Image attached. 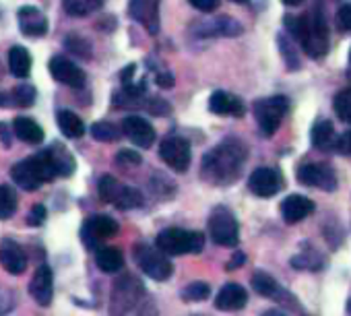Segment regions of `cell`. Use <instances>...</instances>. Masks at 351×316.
Returning a JSON list of instances; mask_svg holds the SVG:
<instances>
[{"instance_id": "52", "label": "cell", "mask_w": 351, "mask_h": 316, "mask_svg": "<svg viewBox=\"0 0 351 316\" xmlns=\"http://www.w3.org/2000/svg\"><path fill=\"white\" fill-rule=\"evenodd\" d=\"M347 312H349V314H351V300H349V302H347Z\"/></svg>"}, {"instance_id": "20", "label": "cell", "mask_w": 351, "mask_h": 316, "mask_svg": "<svg viewBox=\"0 0 351 316\" xmlns=\"http://www.w3.org/2000/svg\"><path fill=\"white\" fill-rule=\"evenodd\" d=\"M316 209L314 201H310L308 197L302 195H289L283 203H281V217L287 223H298L302 219H306L308 215H312Z\"/></svg>"}, {"instance_id": "53", "label": "cell", "mask_w": 351, "mask_h": 316, "mask_svg": "<svg viewBox=\"0 0 351 316\" xmlns=\"http://www.w3.org/2000/svg\"><path fill=\"white\" fill-rule=\"evenodd\" d=\"M232 3H246V0H232Z\"/></svg>"}, {"instance_id": "37", "label": "cell", "mask_w": 351, "mask_h": 316, "mask_svg": "<svg viewBox=\"0 0 351 316\" xmlns=\"http://www.w3.org/2000/svg\"><path fill=\"white\" fill-rule=\"evenodd\" d=\"M66 48H69L71 52H75L77 56H83V58H89V56H91L89 44H87L85 40L77 38V36H71V38H66Z\"/></svg>"}, {"instance_id": "7", "label": "cell", "mask_w": 351, "mask_h": 316, "mask_svg": "<svg viewBox=\"0 0 351 316\" xmlns=\"http://www.w3.org/2000/svg\"><path fill=\"white\" fill-rule=\"evenodd\" d=\"M97 191H99V199L106 201V203H112L114 207L126 211V209H134V207H141L143 205V195L136 191V189H130V186H124L120 184L114 176L106 174L99 178V184H97Z\"/></svg>"}, {"instance_id": "9", "label": "cell", "mask_w": 351, "mask_h": 316, "mask_svg": "<svg viewBox=\"0 0 351 316\" xmlns=\"http://www.w3.org/2000/svg\"><path fill=\"white\" fill-rule=\"evenodd\" d=\"M209 234H211L213 242L219 246H226V248L236 246L240 240V228H238L236 215L226 207L213 209V213L209 217Z\"/></svg>"}, {"instance_id": "36", "label": "cell", "mask_w": 351, "mask_h": 316, "mask_svg": "<svg viewBox=\"0 0 351 316\" xmlns=\"http://www.w3.org/2000/svg\"><path fill=\"white\" fill-rule=\"evenodd\" d=\"M211 293V287L203 281H193L189 283L184 289H182V300H189V302H203L207 300Z\"/></svg>"}, {"instance_id": "6", "label": "cell", "mask_w": 351, "mask_h": 316, "mask_svg": "<svg viewBox=\"0 0 351 316\" xmlns=\"http://www.w3.org/2000/svg\"><path fill=\"white\" fill-rule=\"evenodd\" d=\"M252 110H254V118L258 122L261 132L265 136H271L281 126V120L285 118V114L289 110V101L283 95H273V97L254 101Z\"/></svg>"}, {"instance_id": "19", "label": "cell", "mask_w": 351, "mask_h": 316, "mask_svg": "<svg viewBox=\"0 0 351 316\" xmlns=\"http://www.w3.org/2000/svg\"><path fill=\"white\" fill-rule=\"evenodd\" d=\"M209 110L217 116H236V118H242L246 114L244 101L228 91H215L209 97Z\"/></svg>"}, {"instance_id": "2", "label": "cell", "mask_w": 351, "mask_h": 316, "mask_svg": "<svg viewBox=\"0 0 351 316\" xmlns=\"http://www.w3.org/2000/svg\"><path fill=\"white\" fill-rule=\"evenodd\" d=\"M285 25L310 58H322L328 52V23L320 5H316L310 15L287 17Z\"/></svg>"}, {"instance_id": "51", "label": "cell", "mask_w": 351, "mask_h": 316, "mask_svg": "<svg viewBox=\"0 0 351 316\" xmlns=\"http://www.w3.org/2000/svg\"><path fill=\"white\" fill-rule=\"evenodd\" d=\"M263 316H287V314H283L281 310H267Z\"/></svg>"}, {"instance_id": "48", "label": "cell", "mask_w": 351, "mask_h": 316, "mask_svg": "<svg viewBox=\"0 0 351 316\" xmlns=\"http://www.w3.org/2000/svg\"><path fill=\"white\" fill-rule=\"evenodd\" d=\"M136 316H157V308H155V304H145L141 310H138V314Z\"/></svg>"}, {"instance_id": "24", "label": "cell", "mask_w": 351, "mask_h": 316, "mask_svg": "<svg viewBox=\"0 0 351 316\" xmlns=\"http://www.w3.org/2000/svg\"><path fill=\"white\" fill-rule=\"evenodd\" d=\"M252 289L258 295H263V297H271V300H279V302H283L285 297H289V293L283 291L279 287V283L269 273H263V271H256L252 275Z\"/></svg>"}, {"instance_id": "47", "label": "cell", "mask_w": 351, "mask_h": 316, "mask_svg": "<svg viewBox=\"0 0 351 316\" xmlns=\"http://www.w3.org/2000/svg\"><path fill=\"white\" fill-rule=\"evenodd\" d=\"M157 85L163 87V89H165V87H171V85H173V77H171L169 73H159V75H157Z\"/></svg>"}, {"instance_id": "50", "label": "cell", "mask_w": 351, "mask_h": 316, "mask_svg": "<svg viewBox=\"0 0 351 316\" xmlns=\"http://www.w3.org/2000/svg\"><path fill=\"white\" fill-rule=\"evenodd\" d=\"M283 5H287V7H298V5H302L304 0H281Z\"/></svg>"}, {"instance_id": "29", "label": "cell", "mask_w": 351, "mask_h": 316, "mask_svg": "<svg viewBox=\"0 0 351 316\" xmlns=\"http://www.w3.org/2000/svg\"><path fill=\"white\" fill-rule=\"evenodd\" d=\"M203 29H199L201 36H238L242 34V25L232 21V19H213L209 23L201 25Z\"/></svg>"}, {"instance_id": "35", "label": "cell", "mask_w": 351, "mask_h": 316, "mask_svg": "<svg viewBox=\"0 0 351 316\" xmlns=\"http://www.w3.org/2000/svg\"><path fill=\"white\" fill-rule=\"evenodd\" d=\"M335 112L339 120L351 124V89H343L335 95Z\"/></svg>"}, {"instance_id": "44", "label": "cell", "mask_w": 351, "mask_h": 316, "mask_svg": "<svg viewBox=\"0 0 351 316\" xmlns=\"http://www.w3.org/2000/svg\"><path fill=\"white\" fill-rule=\"evenodd\" d=\"M281 52L287 56V66H289V69H298V66H300V64H298V60L291 56V46H289V42H287L285 38L281 40Z\"/></svg>"}, {"instance_id": "40", "label": "cell", "mask_w": 351, "mask_h": 316, "mask_svg": "<svg viewBox=\"0 0 351 316\" xmlns=\"http://www.w3.org/2000/svg\"><path fill=\"white\" fill-rule=\"evenodd\" d=\"M46 207L44 205H34V209L29 211L27 215V226H34V228H40L44 221H46Z\"/></svg>"}, {"instance_id": "54", "label": "cell", "mask_w": 351, "mask_h": 316, "mask_svg": "<svg viewBox=\"0 0 351 316\" xmlns=\"http://www.w3.org/2000/svg\"><path fill=\"white\" fill-rule=\"evenodd\" d=\"M349 62H351V52H349Z\"/></svg>"}, {"instance_id": "42", "label": "cell", "mask_w": 351, "mask_h": 316, "mask_svg": "<svg viewBox=\"0 0 351 316\" xmlns=\"http://www.w3.org/2000/svg\"><path fill=\"white\" fill-rule=\"evenodd\" d=\"M189 3H191L197 11H201V13H213V11L219 7L217 0H189Z\"/></svg>"}, {"instance_id": "13", "label": "cell", "mask_w": 351, "mask_h": 316, "mask_svg": "<svg viewBox=\"0 0 351 316\" xmlns=\"http://www.w3.org/2000/svg\"><path fill=\"white\" fill-rule=\"evenodd\" d=\"M120 230L118 221L108 217V215H95L91 219L85 221L83 226V242L87 244V248H95L99 242L116 236Z\"/></svg>"}, {"instance_id": "1", "label": "cell", "mask_w": 351, "mask_h": 316, "mask_svg": "<svg viewBox=\"0 0 351 316\" xmlns=\"http://www.w3.org/2000/svg\"><path fill=\"white\" fill-rule=\"evenodd\" d=\"M248 157V149L240 138H226L223 143H219L215 149H211L201 166V176L211 182V184H219L226 186L230 182H234Z\"/></svg>"}, {"instance_id": "21", "label": "cell", "mask_w": 351, "mask_h": 316, "mask_svg": "<svg viewBox=\"0 0 351 316\" xmlns=\"http://www.w3.org/2000/svg\"><path fill=\"white\" fill-rule=\"evenodd\" d=\"M248 302V293L242 285L238 283H226L215 297V308L223 312H236L242 310Z\"/></svg>"}, {"instance_id": "28", "label": "cell", "mask_w": 351, "mask_h": 316, "mask_svg": "<svg viewBox=\"0 0 351 316\" xmlns=\"http://www.w3.org/2000/svg\"><path fill=\"white\" fill-rule=\"evenodd\" d=\"M95 263H97V267L104 273H118L124 267V256H122V252L118 248L106 246V248H99L97 250Z\"/></svg>"}, {"instance_id": "23", "label": "cell", "mask_w": 351, "mask_h": 316, "mask_svg": "<svg viewBox=\"0 0 351 316\" xmlns=\"http://www.w3.org/2000/svg\"><path fill=\"white\" fill-rule=\"evenodd\" d=\"M13 132L17 134V138L29 145H40L44 141V128L27 116H17L13 120Z\"/></svg>"}, {"instance_id": "3", "label": "cell", "mask_w": 351, "mask_h": 316, "mask_svg": "<svg viewBox=\"0 0 351 316\" xmlns=\"http://www.w3.org/2000/svg\"><path fill=\"white\" fill-rule=\"evenodd\" d=\"M11 176H13L15 184L21 186L23 191H36L42 184L52 182L58 176V172L52 164V157H50L48 149H46L38 155H32L27 160L19 162L17 166H13Z\"/></svg>"}, {"instance_id": "5", "label": "cell", "mask_w": 351, "mask_h": 316, "mask_svg": "<svg viewBox=\"0 0 351 316\" xmlns=\"http://www.w3.org/2000/svg\"><path fill=\"white\" fill-rule=\"evenodd\" d=\"M143 295H145V285L136 277H132V275L120 277L114 283L112 297H110L112 316H124L126 312L134 310Z\"/></svg>"}, {"instance_id": "33", "label": "cell", "mask_w": 351, "mask_h": 316, "mask_svg": "<svg viewBox=\"0 0 351 316\" xmlns=\"http://www.w3.org/2000/svg\"><path fill=\"white\" fill-rule=\"evenodd\" d=\"M36 95L38 93H36L34 85H19L13 89L11 99H13V106H17V108H29V106H34Z\"/></svg>"}, {"instance_id": "22", "label": "cell", "mask_w": 351, "mask_h": 316, "mask_svg": "<svg viewBox=\"0 0 351 316\" xmlns=\"http://www.w3.org/2000/svg\"><path fill=\"white\" fill-rule=\"evenodd\" d=\"M0 265L11 275H21L27 269V256L17 242L3 240V246H0Z\"/></svg>"}, {"instance_id": "43", "label": "cell", "mask_w": 351, "mask_h": 316, "mask_svg": "<svg viewBox=\"0 0 351 316\" xmlns=\"http://www.w3.org/2000/svg\"><path fill=\"white\" fill-rule=\"evenodd\" d=\"M147 108L151 110V114H155V116H165V114H169V104H165L163 99H151L149 104H147Z\"/></svg>"}, {"instance_id": "49", "label": "cell", "mask_w": 351, "mask_h": 316, "mask_svg": "<svg viewBox=\"0 0 351 316\" xmlns=\"http://www.w3.org/2000/svg\"><path fill=\"white\" fill-rule=\"evenodd\" d=\"M9 104H13L11 95L9 93H0V106H9Z\"/></svg>"}, {"instance_id": "8", "label": "cell", "mask_w": 351, "mask_h": 316, "mask_svg": "<svg viewBox=\"0 0 351 316\" xmlns=\"http://www.w3.org/2000/svg\"><path fill=\"white\" fill-rule=\"evenodd\" d=\"M132 254H134L136 265L141 267V271H143L147 277H151V279H155V281H165V279H169L173 267H171V263L167 260V254L161 252L157 246L153 248V246H149V244H136L134 250H132Z\"/></svg>"}, {"instance_id": "32", "label": "cell", "mask_w": 351, "mask_h": 316, "mask_svg": "<svg viewBox=\"0 0 351 316\" xmlns=\"http://www.w3.org/2000/svg\"><path fill=\"white\" fill-rule=\"evenodd\" d=\"M17 193L7 184H0V219L13 217L17 211Z\"/></svg>"}, {"instance_id": "46", "label": "cell", "mask_w": 351, "mask_h": 316, "mask_svg": "<svg viewBox=\"0 0 351 316\" xmlns=\"http://www.w3.org/2000/svg\"><path fill=\"white\" fill-rule=\"evenodd\" d=\"M0 138H3V145H5V147H11V145H13L11 128H7L5 122H0Z\"/></svg>"}, {"instance_id": "38", "label": "cell", "mask_w": 351, "mask_h": 316, "mask_svg": "<svg viewBox=\"0 0 351 316\" xmlns=\"http://www.w3.org/2000/svg\"><path fill=\"white\" fill-rule=\"evenodd\" d=\"M116 164H120V166H132V168H136V166H141V155H138L136 151L122 149V151H118V155H116Z\"/></svg>"}, {"instance_id": "31", "label": "cell", "mask_w": 351, "mask_h": 316, "mask_svg": "<svg viewBox=\"0 0 351 316\" xmlns=\"http://www.w3.org/2000/svg\"><path fill=\"white\" fill-rule=\"evenodd\" d=\"M104 0H64V11L71 17H87L101 7Z\"/></svg>"}, {"instance_id": "26", "label": "cell", "mask_w": 351, "mask_h": 316, "mask_svg": "<svg viewBox=\"0 0 351 316\" xmlns=\"http://www.w3.org/2000/svg\"><path fill=\"white\" fill-rule=\"evenodd\" d=\"M312 145L318 149V151H332L335 145H337V138H335V128H332V122L328 120H320L314 124L312 128Z\"/></svg>"}, {"instance_id": "15", "label": "cell", "mask_w": 351, "mask_h": 316, "mask_svg": "<svg viewBox=\"0 0 351 316\" xmlns=\"http://www.w3.org/2000/svg\"><path fill=\"white\" fill-rule=\"evenodd\" d=\"M50 73L52 77L62 83V85H69V87H75V89H81L85 85V73L81 66H77L73 60L64 58V56H54L50 60Z\"/></svg>"}, {"instance_id": "45", "label": "cell", "mask_w": 351, "mask_h": 316, "mask_svg": "<svg viewBox=\"0 0 351 316\" xmlns=\"http://www.w3.org/2000/svg\"><path fill=\"white\" fill-rule=\"evenodd\" d=\"M244 260H246V254H244V252H236V254L230 258V263H228V271H232V269H240V267L244 265Z\"/></svg>"}, {"instance_id": "18", "label": "cell", "mask_w": 351, "mask_h": 316, "mask_svg": "<svg viewBox=\"0 0 351 316\" xmlns=\"http://www.w3.org/2000/svg\"><path fill=\"white\" fill-rule=\"evenodd\" d=\"M19 27H21V34L27 38H42L48 34V19L38 7H21Z\"/></svg>"}, {"instance_id": "25", "label": "cell", "mask_w": 351, "mask_h": 316, "mask_svg": "<svg viewBox=\"0 0 351 316\" xmlns=\"http://www.w3.org/2000/svg\"><path fill=\"white\" fill-rule=\"evenodd\" d=\"M9 71L17 77V79H25L32 73V54L27 52V48L23 46H13L9 50Z\"/></svg>"}, {"instance_id": "4", "label": "cell", "mask_w": 351, "mask_h": 316, "mask_svg": "<svg viewBox=\"0 0 351 316\" xmlns=\"http://www.w3.org/2000/svg\"><path fill=\"white\" fill-rule=\"evenodd\" d=\"M155 246L165 252L167 256H180V254H197L205 246V236L201 232H191L182 228H167L159 232Z\"/></svg>"}, {"instance_id": "41", "label": "cell", "mask_w": 351, "mask_h": 316, "mask_svg": "<svg viewBox=\"0 0 351 316\" xmlns=\"http://www.w3.org/2000/svg\"><path fill=\"white\" fill-rule=\"evenodd\" d=\"M335 149H337L341 155H351V128H349V130H345V132L337 138Z\"/></svg>"}, {"instance_id": "34", "label": "cell", "mask_w": 351, "mask_h": 316, "mask_svg": "<svg viewBox=\"0 0 351 316\" xmlns=\"http://www.w3.org/2000/svg\"><path fill=\"white\" fill-rule=\"evenodd\" d=\"M91 136H93L95 141L110 143V141L120 138V130H118V126H114L112 122H95V124L91 126Z\"/></svg>"}, {"instance_id": "16", "label": "cell", "mask_w": 351, "mask_h": 316, "mask_svg": "<svg viewBox=\"0 0 351 316\" xmlns=\"http://www.w3.org/2000/svg\"><path fill=\"white\" fill-rule=\"evenodd\" d=\"M122 132L128 136L130 143H134V145L141 147V149L151 147L153 141H155V130H153V126H151L145 118H141V116H126V118L122 120Z\"/></svg>"}, {"instance_id": "30", "label": "cell", "mask_w": 351, "mask_h": 316, "mask_svg": "<svg viewBox=\"0 0 351 316\" xmlns=\"http://www.w3.org/2000/svg\"><path fill=\"white\" fill-rule=\"evenodd\" d=\"M50 157H52V164L58 172V176H71L75 172V160L73 155L62 147V145H54L52 149H48Z\"/></svg>"}, {"instance_id": "14", "label": "cell", "mask_w": 351, "mask_h": 316, "mask_svg": "<svg viewBox=\"0 0 351 316\" xmlns=\"http://www.w3.org/2000/svg\"><path fill=\"white\" fill-rule=\"evenodd\" d=\"M128 13L151 36L159 34V0H128Z\"/></svg>"}, {"instance_id": "11", "label": "cell", "mask_w": 351, "mask_h": 316, "mask_svg": "<svg viewBox=\"0 0 351 316\" xmlns=\"http://www.w3.org/2000/svg\"><path fill=\"white\" fill-rule=\"evenodd\" d=\"M298 180L306 186L328 191V193L337 189L335 172L326 164H304V166H300L298 168Z\"/></svg>"}, {"instance_id": "17", "label": "cell", "mask_w": 351, "mask_h": 316, "mask_svg": "<svg viewBox=\"0 0 351 316\" xmlns=\"http://www.w3.org/2000/svg\"><path fill=\"white\" fill-rule=\"evenodd\" d=\"M29 293H32V297L40 306H48L52 302V295H54V277H52V269L48 265H40L38 271L34 273L32 283H29Z\"/></svg>"}, {"instance_id": "39", "label": "cell", "mask_w": 351, "mask_h": 316, "mask_svg": "<svg viewBox=\"0 0 351 316\" xmlns=\"http://www.w3.org/2000/svg\"><path fill=\"white\" fill-rule=\"evenodd\" d=\"M337 27L341 32H351V5H343L337 11Z\"/></svg>"}, {"instance_id": "10", "label": "cell", "mask_w": 351, "mask_h": 316, "mask_svg": "<svg viewBox=\"0 0 351 316\" xmlns=\"http://www.w3.org/2000/svg\"><path fill=\"white\" fill-rule=\"evenodd\" d=\"M159 157L173 172L182 174L191 168V160H193L191 143L182 136H169L159 145Z\"/></svg>"}, {"instance_id": "27", "label": "cell", "mask_w": 351, "mask_h": 316, "mask_svg": "<svg viewBox=\"0 0 351 316\" xmlns=\"http://www.w3.org/2000/svg\"><path fill=\"white\" fill-rule=\"evenodd\" d=\"M56 122H58L62 134L69 136V138H79V136L85 134V124H83V120H81L75 112H71V110H60V112L56 114Z\"/></svg>"}, {"instance_id": "12", "label": "cell", "mask_w": 351, "mask_h": 316, "mask_svg": "<svg viewBox=\"0 0 351 316\" xmlns=\"http://www.w3.org/2000/svg\"><path fill=\"white\" fill-rule=\"evenodd\" d=\"M281 186H283V178L279 176V172L271 168H256L248 178V189L258 199L275 197L281 191Z\"/></svg>"}]
</instances>
